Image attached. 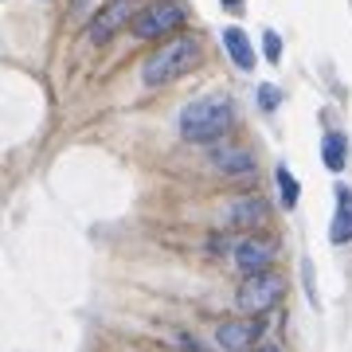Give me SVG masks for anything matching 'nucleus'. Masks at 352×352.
I'll list each match as a JSON object with an SVG mask.
<instances>
[{
	"instance_id": "16",
	"label": "nucleus",
	"mask_w": 352,
	"mask_h": 352,
	"mask_svg": "<svg viewBox=\"0 0 352 352\" xmlns=\"http://www.w3.org/2000/svg\"><path fill=\"white\" fill-rule=\"evenodd\" d=\"M258 352H282V349H278V344H266V349H258Z\"/></svg>"
},
{
	"instance_id": "15",
	"label": "nucleus",
	"mask_w": 352,
	"mask_h": 352,
	"mask_svg": "<svg viewBox=\"0 0 352 352\" xmlns=\"http://www.w3.org/2000/svg\"><path fill=\"white\" fill-rule=\"evenodd\" d=\"M278 102H282V94L274 87H258V106L263 110H278Z\"/></svg>"
},
{
	"instance_id": "2",
	"label": "nucleus",
	"mask_w": 352,
	"mask_h": 352,
	"mask_svg": "<svg viewBox=\"0 0 352 352\" xmlns=\"http://www.w3.org/2000/svg\"><path fill=\"white\" fill-rule=\"evenodd\" d=\"M200 63V43L192 36H180L173 43H164L161 51H153L149 59H145V87H164V82H176V78H184L192 67Z\"/></svg>"
},
{
	"instance_id": "14",
	"label": "nucleus",
	"mask_w": 352,
	"mask_h": 352,
	"mask_svg": "<svg viewBox=\"0 0 352 352\" xmlns=\"http://www.w3.org/2000/svg\"><path fill=\"white\" fill-rule=\"evenodd\" d=\"M263 47H266V59H270V63H278V59H282V39H278V32H266Z\"/></svg>"
},
{
	"instance_id": "3",
	"label": "nucleus",
	"mask_w": 352,
	"mask_h": 352,
	"mask_svg": "<svg viewBox=\"0 0 352 352\" xmlns=\"http://www.w3.org/2000/svg\"><path fill=\"white\" fill-rule=\"evenodd\" d=\"M278 298H286V282L270 270H258V274H247V282L239 286V309L243 314H266L274 309Z\"/></svg>"
},
{
	"instance_id": "7",
	"label": "nucleus",
	"mask_w": 352,
	"mask_h": 352,
	"mask_svg": "<svg viewBox=\"0 0 352 352\" xmlns=\"http://www.w3.org/2000/svg\"><path fill=\"white\" fill-rule=\"evenodd\" d=\"M212 168L223 176L247 180V176H254V153L235 149V145H219V149H212Z\"/></svg>"
},
{
	"instance_id": "6",
	"label": "nucleus",
	"mask_w": 352,
	"mask_h": 352,
	"mask_svg": "<svg viewBox=\"0 0 352 352\" xmlns=\"http://www.w3.org/2000/svg\"><path fill=\"white\" fill-rule=\"evenodd\" d=\"M274 251H278L274 239H266V235H251V239H243L239 247H235V266H239L243 274H258V270L270 266Z\"/></svg>"
},
{
	"instance_id": "4",
	"label": "nucleus",
	"mask_w": 352,
	"mask_h": 352,
	"mask_svg": "<svg viewBox=\"0 0 352 352\" xmlns=\"http://www.w3.org/2000/svg\"><path fill=\"white\" fill-rule=\"evenodd\" d=\"M180 24H184V8H180L176 0H157L145 12L133 16V36L157 39V36H164V32H176Z\"/></svg>"
},
{
	"instance_id": "17",
	"label": "nucleus",
	"mask_w": 352,
	"mask_h": 352,
	"mask_svg": "<svg viewBox=\"0 0 352 352\" xmlns=\"http://www.w3.org/2000/svg\"><path fill=\"white\" fill-rule=\"evenodd\" d=\"M223 4H227V8H239V0H223Z\"/></svg>"
},
{
	"instance_id": "10",
	"label": "nucleus",
	"mask_w": 352,
	"mask_h": 352,
	"mask_svg": "<svg viewBox=\"0 0 352 352\" xmlns=\"http://www.w3.org/2000/svg\"><path fill=\"white\" fill-rule=\"evenodd\" d=\"M223 47H227V55L235 59V67H243V71H251L254 67V47H251V39L243 36V28H227L223 32Z\"/></svg>"
},
{
	"instance_id": "8",
	"label": "nucleus",
	"mask_w": 352,
	"mask_h": 352,
	"mask_svg": "<svg viewBox=\"0 0 352 352\" xmlns=\"http://www.w3.org/2000/svg\"><path fill=\"white\" fill-rule=\"evenodd\" d=\"M329 239L337 247L352 239V188H344V184H337V215L329 223Z\"/></svg>"
},
{
	"instance_id": "9",
	"label": "nucleus",
	"mask_w": 352,
	"mask_h": 352,
	"mask_svg": "<svg viewBox=\"0 0 352 352\" xmlns=\"http://www.w3.org/2000/svg\"><path fill=\"white\" fill-rule=\"evenodd\" d=\"M126 12H129V0H110V4H106V8L98 12L94 28H90V39H94V43H106V39H110L118 28H122Z\"/></svg>"
},
{
	"instance_id": "11",
	"label": "nucleus",
	"mask_w": 352,
	"mask_h": 352,
	"mask_svg": "<svg viewBox=\"0 0 352 352\" xmlns=\"http://www.w3.org/2000/svg\"><path fill=\"white\" fill-rule=\"evenodd\" d=\"M266 219V204L263 200H235L231 204V212H227V223L235 227H254Z\"/></svg>"
},
{
	"instance_id": "1",
	"label": "nucleus",
	"mask_w": 352,
	"mask_h": 352,
	"mask_svg": "<svg viewBox=\"0 0 352 352\" xmlns=\"http://www.w3.org/2000/svg\"><path fill=\"white\" fill-rule=\"evenodd\" d=\"M235 122V113H231V102L219 98V94H208V98H196L192 106H184L180 113V138L184 141H219L231 129Z\"/></svg>"
},
{
	"instance_id": "12",
	"label": "nucleus",
	"mask_w": 352,
	"mask_h": 352,
	"mask_svg": "<svg viewBox=\"0 0 352 352\" xmlns=\"http://www.w3.org/2000/svg\"><path fill=\"white\" fill-rule=\"evenodd\" d=\"M321 157H325L329 173H340V168H344V157H349V141L340 138V133H329V138L321 141Z\"/></svg>"
},
{
	"instance_id": "5",
	"label": "nucleus",
	"mask_w": 352,
	"mask_h": 352,
	"mask_svg": "<svg viewBox=\"0 0 352 352\" xmlns=\"http://www.w3.org/2000/svg\"><path fill=\"white\" fill-rule=\"evenodd\" d=\"M258 337H263V321L258 317H251V321H223L215 329V344L223 352H251Z\"/></svg>"
},
{
	"instance_id": "13",
	"label": "nucleus",
	"mask_w": 352,
	"mask_h": 352,
	"mask_svg": "<svg viewBox=\"0 0 352 352\" xmlns=\"http://www.w3.org/2000/svg\"><path fill=\"white\" fill-rule=\"evenodd\" d=\"M278 192H282V204H286V208H298L302 188H298V180H294V173H289L286 164H278Z\"/></svg>"
}]
</instances>
